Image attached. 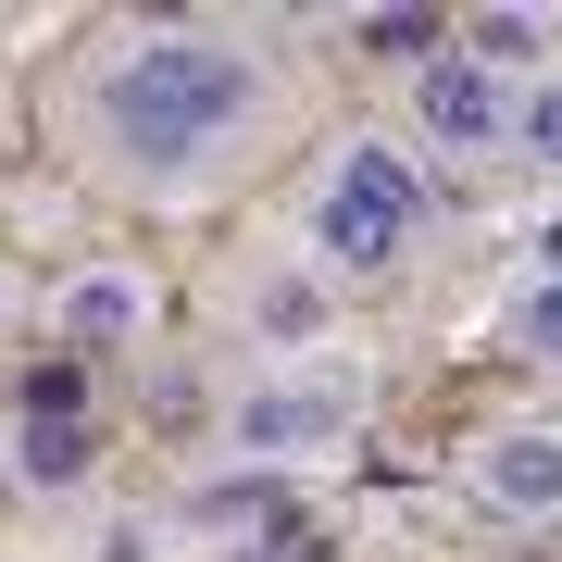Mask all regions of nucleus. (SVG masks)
I'll return each instance as SVG.
<instances>
[{"label":"nucleus","mask_w":562,"mask_h":562,"mask_svg":"<svg viewBox=\"0 0 562 562\" xmlns=\"http://www.w3.org/2000/svg\"><path fill=\"white\" fill-rule=\"evenodd\" d=\"M438 38H450V13H362V50H387V63H438Z\"/></svg>","instance_id":"nucleus-11"},{"label":"nucleus","mask_w":562,"mask_h":562,"mask_svg":"<svg viewBox=\"0 0 562 562\" xmlns=\"http://www.w3.org/2000/svg\"><path fill=\"white\" fill-rule=\"evenodd\" d=\"M513 138H525V150H538V162H550V176H562V88H538V101H525V113H513Z\"/></svg>","instance_id":"nucleus-12"},{"label":"nucleus","mask_w":562,"mask_h":562,"mask_svg":"<svg viewBox=\"0 0 562 562\" xmlns=\"http://www.w3.org/2000/svg\"><path fill=\"white\" fill-rule=\"evenodd\" d=\"M301 238H313L325 276H350V288L401 276V262L425 250V176H413V150H387V138H338V150H325L313 213H301Z\"/></svg>","instance_id":"nucleus-2"},{"label":"nucleus","mask_w":562,"mask_h":562,"mask_svg":"<svg viewBox=\"0 0 562 562\" xmlns=\"http://www.w3.org/2000/svg\"><path fill=\"white\" fill-rule=\"evenodd\" d=\"M250 325H262V350H325V325H338V301H325V276H262Z\"/></svg>","instance_id":"nucleus-8"},{"label":"nucleus","mask_w":562,"mask_h":562,"mask_svg":"<svg viewBox=\"0 0 562 562\" xmlns=\"http://www.w3.org/2000/svg\"><path fill=\"white\" fill-rule=\"evenodd\" d=\"M450 38H462V63H487V76H525V63H538V38H550V25H538V13H462Z\"/></svg>","instance_id":"nucleus-10"},{"label":"nucleus","mask_w":562,"mask_h":562,"mask_svg":"<svg viewBox=\"0 0 562 562\" xmlns=\"http://www.w3.org/2000/svg\"><path fill=\"white\" fill-rule=\"evenodd\" d=\"M150 325H162V288L138 276V262H88V276H63V288H50V338H63V362L150 350Z\"/></svg>","instance_id":"nucleus-4"},{"label":"nucleus","mask_w":562,"mask_h":562,"mask_svg":"<svg viewBox=\"0 0 562 562\" xmlns=\"http://www.w3.org/2000/svg\"><path fill=\"white\" fill-rule=\"evenodd\" d=\"M350 425H362V375H350V362H325V375H276V387H250L225 438H238L250 462H301V450H338Z\"/></svg>","instance_id":"nucleus-3"},{"label":"nucleus","mask_w":562,"mask_h":562,"mask_svg":"<svg viewBox=\"0 0 562 562\" xmlns=\"http://www.w3.org/2000/svg\"><path fill=\"white\" fill-rule=\"evenodd\" d=\"M413 125H425V150H501V138H513V88L487 76V63L438 50V63L413 76Z\"/></svg>","instance_id":"nucleus-6"},{"label":"nucleus","mask_w":562,"mask_h":562,"mask_svg":"<svg viewBox=\"0 0 562 562\" xmlns=\"http://www.w3.org/2000/svg\"><path fill=\"white\" fill-rule=\"evenodd\" d=\"M501 350H525V362H550V375H562V262H538V276L501 301Z\"/></svg>","instance_id":"nucleus-9"},{"label":"nucleus","mask_w":562,"mask_h":562,"mask_svg":"<svg viewBox=\"0 0 562 562\" xmlns=\"http://www.w3.org/2000/svg\"><path fill=\"white\" fill-rule=\"evenodd\" d=\"M462 487L501 525H562V425H487L462 450Z\"/></svg>","instance_id":"nucleus-5"},{"label":"nucleus","mask_w":562,"mask_h":562,"mask_svg":"<svg viewBox=\"0 0 562 562\" xmlns=\"http://www.w3.org/2000/svg\"><path fill=\"white\" fill-rule=\"evenodd\" d=\"M262 125H276V63L238 25H125L88 50V150L150 201L225 176Z\"/></svg>","instance_id":"nucleus-1"},{"label":"nucleus","mask_w":562,"mask_h":562,"mask_svg":"<svg viewBox=\"0 0 562 562\" xmlns=\"http://www.w3.org/2000/svg\"><path fill=\"white\" fill-rule=\"evenodd\" d=\"M0 462H13V487H25V501H76V487L101 475V425H88V413H25Z\"/></svg>","instance_id":"nucleus-7"}]
</instances>
